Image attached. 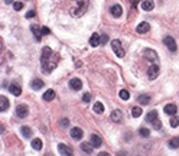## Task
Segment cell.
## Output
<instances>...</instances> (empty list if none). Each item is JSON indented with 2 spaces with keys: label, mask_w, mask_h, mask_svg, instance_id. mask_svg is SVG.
Instances as JSON below:
<instances>
[{
  "label": "cell",
  "mask_w": 179,
  "mask_h": 156,
  "mask_svg": "<svg viewBox=\"0 0 179 156\" xmlns=\"http://www.w3.org/2000/svg\"><path fill=\"white\" fill-rule=\"evenodd\" d=\"M110 119H111V122H114V123H120L122 119H123V113L120 112V110H114V112H111Z\"/></svg>",
  "instance_id": "12"
},
{
  "label": "cell",
  "mask_w": 179,
  "mask_h": 156,
  "mask_svg": "<svg viewBox=\"0 0 179 156\" xmlns=\"http://www.w3.org/2000/svg\"><path fill=\"white\" fill-rule=\"evenodd\" d=\"M155 7V3H153V0H143L142 1V9L143 10H152Z\"/></svg>",
  "instance_id": "20"
},
{
  "label": "cell",
  "mask_w": 179,
  "mask_h": 156,
  "mask_svg": "<svg viewBox=\"0 0 179 156\" xmlns=\"http://www.w3.org/2000/svg\"><path fill=\"white\" fill-rule=\"evenodd\" d=\"M71 137H72L74 140L82 139V130H81L79 127H72V129H71Z\"/></svg>",
  "instance_id": "11"
},
{
  "label": "cell",
  "mask_w": 179,
  "mask_h": 156,
  "mask_svg": "<svg viewBox=\"0 0 179 156\" xmlns=\"http://www.w3.org/2000/svg\"><path fill=\"white\" fill-rule=\"evenodd\" d=\"M149 29H150V25L147 22H142L137 25V28H136V31L139 32V34H146V32H149Z\"/></svg>",
  "instance_id": "14"
},
{
  "label": "cell",
  "mask_w": 179,
  "mask_h": 156,
  "mask_svg": "<svg viewBox=\"0 0 179 156\" xmlns=\"http://www.w3.org/2000/svg\"><path fill=\"white\" fill-rule=\"evenodd\" d=\"M108 42V36L107 35H101V45H106Z\"/></svg>",
  "instance_id": "35"
},
{
  "label": "cell",
  "mask_w": 179,
  "mask_h": 156,
  "mask_svg": "<svg viewBox=\"0 0 179 156\" xmlns=\"http://www.w3.org/2000/svg\"><path fill=\"white\" fill-rule=\"evenodd\" d=\"M7 109H9V100H7L4 95H1V97H0V112L4 113Z\"/></svg>",
  "instance_id": "17"
},
{
  "label": "cell",
  "mask_w": 179,
  "mask_h": 156,
  "mask_svg": "<svg viewBox=\"0 0 179 156\" xmlns=\"http://www.w3.org/2000/svg\"><path fill=\"white\" fill-rule=\"evenodd\" d=\"M54 98H55V91H54V90H48V91L44 94L45 101H52Z\"/></svg>",
  "instance_id": "23"
},
{
  "label": "cell",
  "mask_w": 179,
  "mask_h": 156,
  "mask_svg": "<svg viewBox=\"0 0 179 156\" xmlns=\"http://www.w3.org/2000/svg\"><path fill=\"white\" fill-rule=\"evenodd\" d=\"M58 150H59V153L64 156H72L74 155V152L71 150V147L67 145H64V143H61V145H58Z\"/></svg>",
  "instance_id": "7"
},
{
  "label": "cell",
  "mask_w": 179,
  "mask_h": 156,
  "mask_svg": "<svg viewBox=\"0 0 179 156\" xmlns=\"http://www.w3.org/2000/svg\"><path fill=\"white\" fill-rule=\"evenodd\" d=\"M22 7H23L22 1H15V3H13V9H15V10H20Z\"/></svg>",
  "instance_id": "33"
},
{
  "label": "cell",
  "mask_w": 179,
  "mask_h": 156,
  "mask_svg": "<svg viewBox=\"0 0 179 156\" xmlns=\"http://www.w3.org/2000/svg\"><path fill=\"white\" fill-rule=\"evenodd\" d=\"M41 29H42V35H49V34H51L49 28H46V26H44V28H41Z\"/></svg>",
  "instance_id": "36"
},
{
  "label": "cell",
  "mask_w": 179,
  "mask_h": 156,
  "mask_svg": "<svg viewBox=\"0 0 179 156\" xmlns=\"http://www.w3.org/2000/svg\"><path fill=\"white\" fill-rule=\"evenodd\" d=\"M31 87L33 90H41V88H44V81H41V79H33L32 82H31Z\"/></svg>",
  "instance_id": "22"
},
{
  "label": "cell",
  "mask_w": 179,
  "mask_h": 156,
  "mask_svg": "<svg viewBox=\"0 0 179 156\" xmlns=\"http://www.w3.org/2000/svg\"><path fill=\"white\" fill-rule=\"evenodd\" d=\"M92 110H94L95 113H98V114H101V113L104 112V106H103V103H100V101H97V103L94 104Z\"/></svg>",
  "instance_id": "27"
},
{
  "label": "cell",
  "mask_w": 179,
  "mask_h": 156,
  "mask_svg": "<svg viewBox=\"0 0 179 156\" xmlns=\"http://www.w3.org/2000/svg\"><path fill=\"white\" fill-rule=\"evenodd\" d=\"M91 143H92V146L94 147H100L101 143H103V140H101V137L98 136V134H91Z\"/></svg>",
  "instance_id": "19"
},
{
  "label": "cell",
  "mask_w": 179,
  "mask_h": 156,
  "mask_svg": "<svg viewBox=\"0 0 179 156\" xmlns=\"http://www.w3.org/2000/svg\"><path fill=\"white\" fill-rule=\"evenodd\" d=\"M176 104H173V103H170V104H166L165 106V113L168 114V116H175L176 114Z\"/></svg>",
  "instance_id": "13"
},
{
  "label": "cell",
  "mask_w": 179,
  "mask_h": 156,
  "mask_svg": "<svg viewBox=\"0 0 179 156\" xmlns=\"http://www.w3.org/2000/svg\"><path fill=\"white\" fill-rule=\"evenodd\" d=\"M119 95H120L122 100H129V98H130V94H129L127 90H122V91L119 93Z\"/></svg>",
  "instance_id": "30"
},
{
  "label": "cell",
  "mask_w": 179,
  "mask_h": 156,
  "mask_svg": "<svg viewBox=\"0 0 179 156\" xmlns=\"http://www.w3.org/2000/svg\"><path fill=\"white\" fill-rule=\"evenodd\" d=\"M137 103H139V104H143V106H147V104L150 103V97H149V95H139Z\"/></svg>",
  "instance_id": "24"
},
{
  "label": "cell",
  "mask_w": 179,
  "mask_h": 156,
  "mask_svg": "<svg viewBox=\"0 0 179 156\" xmlns=\"http://www.w3.org/2000/svg\"><path fill=\"white\" fill-rule=\"evenodd\" d=\"M69 87L72 90H75V91H78V90L82 88V81L79 78H71L69 79Z\"/></svg>",
  "instance_id": "8"
},
{
  "label": "cell",
  "mask_w": 179,
  "mask_h": 156,
  "mask_svg": "<svg viewBox=\"0 0 179 156\" xmlns=\"http://www.w3.org/2000/svg\"><path fill=\"white\" fill-rule=\"evenodd\" d=\"M35 16H36L35 10H31V12H28V13H26V17H35Z\"/></svg>",
  "instance_id": "37"
},
{
  "label": "cell",
  "mask_w": 179,
  "mask_h": 156,
  "mask_svg": "<svg viewBox=\"0 0 179 156\" xmlns=\"http://www.w3.org/2000/svg\"><path fill=\"white\" fill-rule=\"evenodd\" d=\"M163 44L168 46V49L170 52H175L176 49H178V46H176V42H175V39L172 38V36H165V39H163Z\"/></svg>",
  "instance_id": "5"
},
{
  "label": "cell",
  "mask_w": 179,
  "mask_h": 156,
  "mask_svg": "<svg viewBox=\"0 0 179 156\" xmlns=\"http://www.w3.org/2000/svg\"><path fill=\"white\" fill-rule=\"evenodd\" d=\"M146 122L150 123L156 130H159L160 127H162V123L159 120V117H157V112L156 110H153V112H149L147 113V116H146Z\"/></svg>",
  "instance_id": "2"
},
{
  "label": "cell",
  "mask_w": 179,
  "mask_h": 156,
  "mask_svg": "<svg viewBox=\"0 0 179 156\" xmlns=\"http://www.w3.org/2000/svg\"><path fill=\"white\" fill-rule=\"evenodd\" d=\"M4 3H6V4H12V3H13V0H4Z\"/></svg>",
  "instance_id": "39"
},
{
  "label": "cell",
  "mask_w": 179,
  "mask_h": 156,
  "mask_svg": "<svg viewBox=\"0 0 179 156\" xmlns=\"http://www.w3.org/2000/svg\"><path fill=\"white\" fill-rule=\"evenodd\" d=\"M9 91H10L13 95H16V97L22 94V88H20L17 84H10V85H9Z\"/></svg>",
  "instance_id": "18"
},
{
  "label": "cell",
  "mask_w": 179,
  "mask_h": 156,
  "mask_svg": "<svg viewBox=\"0 0 179 156\" xmlns=\"http://www.w3.org/2000/svg\"><path fill=\"white\" fill-rule=\"evenodd\" d=\"M28 113H29V110H28V106L26 104H17L16 106V116L19 119H25L28 116Z\"/></svg>",
  "instance_id": "4"
},
{
  "label": "cell",
  "mask_w": 179,
  "mask_h": 156,
  "mask_svg": "<svg viewBox=\"0 0 179 156\" xmlns=\"http://www.w3.org/2000/svg\"><path fill=\"white\" fill-rule=\"evenodd\" d=\"M92 143H81V150L84 152V153H87V155H91L92 153Z\"/></svg>",
  "instance_id": "21"
},
{
  "label": "cell",
  "mask_w": 179,
  "mask_h": 156,
  "mask_svg": "<svg viewBox=\"0 0 179 156\" xmlns=\"http://www.w3.org/2000/svg\"><path fill=\"white\" fill-rule=\"evenodd\" d=\"M68 124H69V123H68L67 119H64V120L61 122V126H64V127H68Z\"/></svg>",
  "instance_id": "38"
},
{
  "label": "cell",
  "mask_w": 179,
  "mask_h": 156,
  "mask_svg": "<svg viewBox=\"0 0 179 156\" xmlns=\"http://www.w3.org/2000/svg\"><path fill=\"white\" fill-rule=\"evenodd\" d=\"M170 126H172V127H178L179 126V116H172V119H170Z\"/></svg>",
  "instance_id": "31"
},
{
  "label": "cell",
  "mask_w": 179,
  "mask_h": 156,
  "mask_svg": "<svg viewBox=\"0 0 179 156\" xmlns=\"http://www.w3.org/2000/svg\"><path fill=\"white\" fill-rule=\"evenodd\" d=\"M110 13H111L113 17H120L123 15V7L120 4H113L110 7Z\"/></svg>",
  "instance_id": "6"
},
{
  "label": "cell",
  "mask_w": 179,
  "mask_h": 156,
  "mask_svg": "<svg viewBox=\"0 0 179 156\" xmlns=\"http://www.w3.org/2000/svg\"><path fill=\"white\" fill-rule=\"evenodd\" d=\"M20 130H22V134L26 137V139L32 136V129H31V127H28V126H22V127H20Z\"/></svg>",
  "instance_id": "26"
},
{
  "label": "cell",
  "mask_w": 179,
  "mask_h": 156,
  "mask_svg": "<svg viewBox=\"0 0 179 156\" xmlns=\"http://www.w3.org/2000/svg\"><path fill=\"white\" fill-rule=\"evenodd\" d=\"M90 45H91V46H98V45H101V35H97V34L91 35V38H90Z\"/></svg>",
  "instance_id": "15"
},
{
  "label": "cell",
  "mask_w": 179,
  "mask_h": 156,
  "mask_svg": "<svg viewBox=\"0 0 179 156\" xmlns=\"http://www.w3.org/2000/svg\"><path fill=\"white\" fill-rule=\"evenodd\" d=\"M32 147L35 150H41L42 149V140L41 139H33L32 140Z\"/></svg>",
  "instance_id": "28"
},
{
  "label": "cell",
  "mask_w": 179,
  "mask_h": 156,
  "mask_svg": "<svg viewBox=\"0 0 179 156\" xmlns=\"http://www.w3.org/2000/svg\"><path fill=\"white\" fill-rule=\"evenodd\" d=\"M82 100H84V103H90V100H91V94H90V93H85V94L82 95Z\"/></svg>",
  "instance_id": "34"
},
{
  "label": "cell",
  "mask_w": 179,
  "mask_h": 156,
  "mask_svg": "<svg viewBox=\"0 0 179 156\" xmlns=\"http://www.w3.org/2000/svg\"><path fill=\"white\" fill-rule=\"evenodd\" d=\"M88 4H90V0H77V6L69 9V15L74 16V17L82 16L87 12V9H88Z\"/></svg>",
  "instance_id": "1"
},
{
  "label": "cell",
  "mask_w": 179,
  "mask_h": 156,
  "mask_svg": "<svg viewBox=\"0 0 179 156\" xmlns=\"http://www.w3.org/2000/svg\"><path fill=\"white\" fill-rule=\"evenodd\" d=\"M143 56H145L147 61H156L157 59V54L153 49H145L143 51Z\"/></svg>",
  "instance_id": "10"
},
{
  "label": "cell",
  "mask_w": 179,
  "mask_h": 156,
  "mask_svg": "<svg viewBox=\"0 0 179 156\" xmlns=\"http://www.w3.org/2000/svg\"><path fill=\"white\" fill-rule=\"evenodd\" d=\"M168 146L170 147V149H178L179 147V137H173V139H170L169 140Z\"/></svg>",
  "instance_id": "25"
},
{
  "label": "cell",
  "mask_w": 179,
  "mask_h": 156,
  "mask_svg": "<svg viewBox=\"0 0 179 156\" xmlns=\"http://www.w3.org/2000/svg\"><path fill=\"white\" fill-rule=\"evenodd\" d=\"M31 31H32V34L35 35V39H36V41H41L42 29H39V26H38V25H32V26H31Z\"/></svg>",
  "instance_id": "16"
},
{
  "label": "cell",
  "mask_w": 179,
  "mask_h": 156,
  "mask_svg": "<svg viewBox=\"0 0 179 156\" xmlns=\"http://www.w3.org/2000/svg\"><path fill=\"white\" fill-rule=\"evenodd\" d=\"M139 134H140L142 137H147V136L150 134V132H149V129H146V127H142V129L139 130Z\"/></svg>",
  "instance_id": "32"
},
{
  "label": "cell",
  "mask_w": 179,
  "mask_h": 156,
  "mask_svg": "<svg viewBox=\"0 0 179 156\" xmlns=\"http://www.w3.org/2000/svg\"><path fill=\"white\" fill-rule=\"evenodd\" d=\"M157 75H159V67H157L156 64L155 65H150L149 69H147V77L150 78V79H155Z\"/></svg>",
  "instance_id": "9"
},
{
  "label": "cell",
  "mask_w": 179,
  "mask_h": 156,
  "mask_svg": "<svg viewBox=\"0 0 179 156\" xmlns=\"http://www.w3.org/2000/svg\"><path fill=\"white\" fill-rule=\"evenodd\" d=\"M1 87H3V88H6V87H7V82H6V81H3V84H1Z\"/></svg>",
  "instance_id": "40"
},
{
  "label": "cell",
  "mask_w": 179,
  "mask_h": 156,
  "mask_svg": "<svg viewBox=\"0 0 179 156\" xmlns=\"http://www.w3.org/2000/svg\"><path fill=\"white\" fill-rule=\"evenodd\" d=\"M142 113H143V110H142V107H139V106H136V107L132 109V116H133V117H140Z\"/></svg>",
  "instance_id": "29"
},
{
  "label": "cell",
  "mask_w": 179,
  "mask_h": 156,
  "mask_svg": "<svg viewBox=\"0 0 179 156\" xmlns=\"http://www.w3.org/2000/svg\"><path fill=\"white\" fill-rule=\"evenodd\" d=\"M111 48H113V51H114V54L119 56V58H123L124 56V49H123V46H122V44H120L119 39H113Z\"/></svg>",
  "instance_id": "3"
}]
</instances>
